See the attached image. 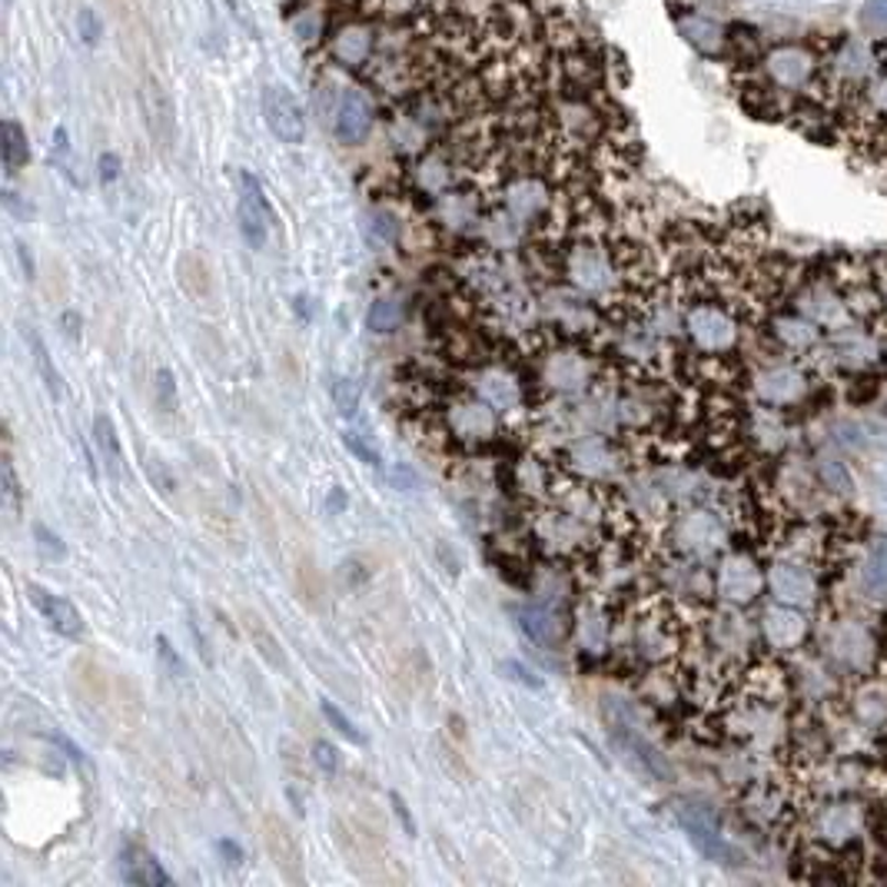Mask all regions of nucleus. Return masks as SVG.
<instances>
[{
    "label": "nucleus",
    "mask_w": 887,
    "mask_h": 887,
    "mask_svg": "<svg viewBox=\"0 0 887 887\" xmlns=\"http://www.w3.org/2000/svg\"><path fill=\"white\" fill-rule=\"evenodd\" d=\"M217 851L223 854L227 867H240V864H243V847H240L237 841H230V837H220V841H217Z\"/></svg>",
    "instance_id": "obj_39"
},
{
    "label": "nucleus",
    "mask_w": 887,
    "mask_h": 887,
    "mask_svg": "<svg viewBox=\"0 0 887 887\" xmlns=\"http://www.w3.org/2000/svg\"><path fill=\"white\" fill-rule=\"evenodd\" d=\"M64 326L70 339H80V316L77 313H64Z\"/></svg>",
    "instance_id": "obj_45"
},
{
    "label": "nucleus",
    "mask_w": 887,
    "mask_h": 887,
    "mask_svg": "<svg viewBox=\"0 0 887 887\" xmlns=\"http://www.w3.org/2000/svg\"><path fill=\"white\" fill-rule=\"evenodd\" d=\"M77 24H80V37H84L87 44H97V41H100V18H97V11L80 8Z\"/></svg>",
    "instance_id": "obj_36"
},
{
    "label": "nucleus",
    "mask_w": 887,
    "mask_h": 887,
    "mask_svg": "<svg viewBox=\"0 0 887 887\" xmlns=\"http://www.w3.org/2000/svg\"><path fill=\"white\" fill-rule=\"evenodd\" d=\"M243 618H247V632H250V638H253V645H256V651H260V658L270 665V668H276V671H283L286 675V651H283V645H280V638L266 628V622L263 618H256L253 612H243Z\"/></svg>",
    "instance_id": "obj_17"
},
{
    "label": "nucleus",
    "mask_w": 887,
    "mask_h": 887,
    "mask_svg": "<svg viewBox=\"0 0 887 887\" xmlns=\"http://www.w3.org/2000/svg\"><path fill=\"white\" fill-rule=\"evenodd\" d=\"M393 808H396V818L403 821L406 834H416V821H413V814H409V808H406V801L399 795H393Z\"/></svg>",
    "instance_id": "obj_44"
},
{
    "label": "nucleus",
    "mask_w": 887,
    "mask_h": 887,
    "mask_svg": "<svg viewBox=\"0 0 887 887\" xmlns=\"http://www.w3.org/2000/svg\"><path fill=\"white\" fill-rule=\"evenodd\" d=\"M293 34L303 41V44H313V41H319L322 37V28H326V18H322V11L316 8V4H306V8H299L296 14H293Z\"/></svg>",
    "instance_id": "obj_26"
},
{
    "label": "nucleus",
    "mask_w": 887,
    "mask_h": 887,
    "mask_svg": "<svg viewBox=\"0 0 887 887\" xmlns=\"http://www.w3.org/2000/svg\"><path fill=\"white\" fill-rule=\"evenodd\" d=\"M332 406H336V413L342 416V419H352L360 413V386L352 383V380H336L332 383Z\"/></svg>",
    "instance_id": "obj_27"
},
{
    "label": "nucleus",
    "mask_w": 887,
    "mask_h": 887,
    "mask_svg": "<svg viewBox=\"0 0 887 887\" xmlns=\"http://www.w3.org/2000/svg\"><path fill=\"white\" fill-rule=\"evenodd\" d=\"M861 585L870 595H887V539L867 556L864 569H861Z\"/></svg>",
    "instance_id": "obj_24"
},
{
    "label": "nucleus",
    "mask_w": 887,
    "mask_h": 887,
    "mask_svg": "<svg viewBox=\"0 0 887 887\" xmlns=\"http://www.w3.org/2000/svg\"><path fill=\"white\" fill-rule=\"evenodd\" d=\"M771 585H775L778 599L788 602V605H798V602H804L811 595V582H808L804 569H798V566H775Z\"/></svg>",
    "instance_id": "obj_19"
},
{
    "label": "nucleus",
    "mask_w": 887,
    "mask_h": 887,
    "mask_svg": "<svg viewBox=\"0 0 887 887\" xmlns=\"http://www.w3.org/2000/svg\"><path fill=\"white\" fill-rule=\"evenodd\" d=\"M94 446H97V452H100L107 472H110L113 479H120V475H123V446H120L117 426H113V419H110L107 413H97V416H94Z\"/></svg>",
    "instance_id": "obj_16"
},
{
    "label": "nucleus",
    "mask_w": 887,
    "mask_h": 887,
    "mask_svg": "<svg viewBox=\"0 0 887 887\" xmlns=\"http://www.w3.org/2000/svg\"><path fill=\"white\" fill-rule=\"evenodd\" d=\"M237 220H240V233L247 240L250 250H263L270 240V227H273V210L270 200L263 194V184L250 169L240 173V207H237Z\"/></svg>",
    "instance_id": "obj_3"
},
{
    "label": "nucleus",
    "mask_w": 887,
    "mask_h": 887,
    "mask_svg": "<svg viewBox=\"0 0 887 887\" xmlns=\"http://www.w3.org/2000/svg\"><path fill=\"white\" fill-rule=\"evenodd\" d=\"M675 24H678V34L701 57H725L729 28H722L719 21H712V18L701 14V11H675Z\"/></svg>",
    "instance_id": "obj_7"
},
{
    "label": "nucleus",
    "mask_w": 887,
    "mask_h": 887,
    "mask_svg": "<svg viewBox=\"0 0 887 887\" xmlns=\"http://www.w3.org/2000/svg\"><path fill=\"white\" fill-rule=\"evenodd\" d=\"M436 556H439V562L446 566V572H449V576L456 579V576H459V569H462L459 556H456V552L449 556V546H446V543H439V546H436Z\"/></svg>",
    "instance_id": "obj_42"
},
{
    "label": "nucleus",
    "mask_w": 887,
    "mask_h": 887,
    "mask_svg": "<svg viewBox=\"0 0 887 887\" xmlns=\"http://www.w3.org/2000/svg\"><path fill=\"white\" fill-rule=\"evenodd\" d=\"M4 499L18 508L21 505V485H18V472H14V459L11 452H4Z\"/></svg>",
    "instance_id": "obj_37"
},
{
    "label": "nucleus",
    "mask_w": 887,
    "mask_h": 887,
    "mask_svg": "<svg viewBox=\"0 0 887 887\" xmlns=\"http://www.w3.org/2000/svg\"><path fill=\"white\" fill-rule=\"evenodd\" d=\"M329 54L342 67H366L376 54V34L370 24H346L332 34Z\"/></svg>",
    "instance_id": "obj_9"
},
{
    "label": "nucleus",
    "mask_w": 887,
    "mask_h": 887,
    "mask_svg": "<svg viewBox=\"0 0 887 887\" xmlns=\"http://www.w3.org/2000/svg\"><path fill=\"white\" fill-rule=\"evenodd\" d=\"M34 539H37V549H41V556L44 559H67V546H64V539L57 536V532H51L44 522H34Z\"/></svg>",
    "instance_id": "obj_31"
},
{
    "label": "nucleus",
    "mask_w": 887,
    "mask_h": 887,
    "mask_svg": "<svg viewBox=\"0 0 887 887\" xmlns=\"http://www.w3.org/2000/svg\"><path fill=\"white\" fill-rule=\"evenodd\" d=\"M296 579H299V589H303V595H306V599H313V595H319V592H322V582H319V579H313V566H309V562H303V566L296 569Z\"/></svg>",
    "instance_id": "obj_38"
},
{
    "label": "nucleus",
    "mask_w": 887,
    "mask_h": 887,
    "mask_svg": "<svg viewBox=\"0 0 887 887\" xmlns=\"http://www.w3.org/2000/svg\"><path fill=\"white\" fill-rule=\"evenodd\" d=\"M263 834H266V847H270L276 867H280L286 877H293V874L299 877V847H296V841H293L286 821L276 818V814H270V818L263 821Z\"/></svg>",
    "instance_id": "obj_14"
},
{
    "label": "nucleus",
    "mask_w": 887,
    "mask_h": 887,
    "mask_svg": "<svg viewBox=\"0 0 887 887\" xmlns=\"http://www.w3.org/2000/svg\"><path fill=\"white\" fill-rule=\"evenodd\" d=\"M515 622L522 628V635L528 642H536L543 648L556 645L559 638V622L549 609H539V605H525V609H515Z\"/></svg>",
    "instance_id": "obj_15"
},
{
    "label": "nucleus",
    "mask_w": 887,
    "mask_h": 887,
    "mask_svg": "<svg viewBox=\"0 0 887 887\" xmlns=\"http://www.w3.org/2000/svg\"><path fill=\"white\" fill-rule=\"evenodd\" d=\"M765 632H768V638L775 645L791 648V645H798L804 638V622L791 609H771L768 612V622H765Z\"/></svg>",
    "instance_id": "obj_20"
},
{
    "label": "nucleus",
    "mask_w": 887,
    "mask_h": 887,
    "mask_svg": "<svg viewBox=\"0 0 887 887\" xmlns=\"http://www.w3.org/2000/svg\"><path fill=\"white\" fill-rule=\"evenodd\" d=\"M373 100L366 90L360 87H346L336 100V113H332V130H336V140L346 143V146H360L370 140L373 133Z\"/></svg>",
    "instance_id": "obj_4"
},
{
    "label": "nucleus",
    "mask_w": 887,
    "mask_h": 887,
    "mask_svg": "<svg viewBox=\"0 0 887 887\" xmlns=\"http://www.w3.org/2000/svg\"><path fill=\"white\" fill-rule=\"evenodd\" d=\"M609 732H612V738H615V742H618V745H622V748H625V752H628V755L651 775V778H658V781H671V778H675L668 758H665L648 738H642L638 729H632V725H625V722H615Z\"/></svg>",
    "instance_id": "obj_11"
},
{
    "label": "nucleus",
    "mask_w": 887,
    "mask_h": 887,
    "mask_svg": "<svg viewBox=\"0 0 887 887\" xmlns=\"http://www.w3.org/2000/svg\"><path fill=\"white\" fill-rule=\"evenodd\" d=\"M366 322H370V329H373V332H380V336H386V332L399 329V322H403V303H399V299H390V296L376 299V303L370 306Z\"/></svg>",
    "instance_id": "obj_25"
},
{
    "label": "nucleus",
    "mask_w": 887,
    "mask_h": 887,
    "mask_svg": "<svg viewBox=\"0 0 887 887\" xmlns=\"http://www.w3.org/2000/svg\"><path fill=\"white\" fill-rule=\"evenodd\" d=\"M143 117H146V127H150L153 143L163 146V150H173V140H176L173 103H169L166 90L153 77H146V84H143Z\"/></svg>",
    "instance_id": "obj_10"
},
{
    "label": "nucleus",
    "mask_w": 887,
    "mask_h": 887,
    "mask_svg": "<svg viewBox=\"0 0 887 887\" xmlns=\"http://www.w3.org/2000/svg\"><path fill=\"white\" fill-rule=\"evenodd\" d=\"M31 163V143L18 120H4V169L8 176L21 173Z\"/></svg>",
    "instance_id": "obj_21"
},
{
    "label": "nucleus",
    "mask_w": 887,
    "mask_h": 887,
    "mask_svg": "<svg viewBox=\"0 0 887 887\" xmlns=\"http://www.w3.org/2000/svg\"><path fill=\"white\" fill-rule=\"evenodd\" d=\"M768 87L781 90L791 100L801 97H824V44H801V41H788L778 47H768L758 61V67H752ZM828 100V97H824Z\"/></svg>",
    "instance_id": "obj_1"
},
{
    "label": "nucleus",
    "mask_w": 887,
    "mask_h": 887,
    "mask_svg": "<svg viewBox=\"0 0 887 887\" xmlns=\"http://www.w3.org/2000/svg\"><path fill=\"white\" fill-rule=\"evenodd\" d=\"M190 632H194V642H197V651H200V658H204V665H213V655H210V645H207V638H204V632H200V625H197V618L190 615Z\"/></svg>",
    "instance_id": "obj_43"
},
{
    "label": "nucleus",
    "mask_w": 887,
    "mask_h": 887,
    "mask_svg": "<svg viewBox=\"0 0 887 887\" xmlns=\"http://www.w3.org/2000/svg\"><path fill=\"white\" fill-rule=\"evenodd\" d=\"M296 309H299L303 319H309V299L306 296H296Z\"/></svg>",
    "instance_id": "obj_47"
},
{
    "label": "nucleus",
    "mask_w": 887,
    "mask_h": 887,
    "mask_svg": "<svg viewBox=\"0 0 887 887\" xmlns=\"http://www.w3.org/2000/svg\"><path fill=\"white\" fill-rule=\"evenodd\" d=\"M346 508H349V495H346V489H342V485H332L329 495H326V512H329V515H339V512H346Z\"/></svg>",
    "instance_id": "obj_40"
},
{
    "label": "nucleus",
    "mask_w": 887,
    "mask_h": 887,
    "mask_svg": "<svg viewBox=\"0 0 887 887\" xmlns=\"http://www.w3.org/2000/svg\"><path fill=\"white\" fill-rule=\"evenodd\" d=\"M263 120L270 127V133L280 143H303L306 136V117L299 100L286 90V87H266L263 90Z\"/></svg>",
    "instance_id": "obj_5"
},
{
    "label": "nucleus",
    "mask_w": 887,
    "mask_h": 887,
    "mask_svg": "<svg viewBox=\"0 0 887 887\" xmlns=\"http://www.w3.org/2000/svg\"><path fill=\"white\" fill-rule=\"evenodd\" d=\"M117 176H120V156L117 153H103L100 156V180L103 184H113Z\"/></svg>",
    "instance_id": "obj_41"
},
{
    "label": "nucleus",
    "mask_w": 887,
    "mask_h": 887,
    "mask_svg": "<svg viewBox=\"0 0 887 887\" xmlns=\"http://www.w3.org/2000/svg\"><path fill=\"white\" fill-rule=\"evenodd\" d=\"M499 671H502V675H505L508 681H515V685H522V688H536V691L543 688V678H539L536 671H532L528 665H522V661H515V658H508V661H502V665H499Z\"/></svg>",
    "instance_id": "obj_33"
},
{
    "label": "nucleus",
    "mask_w": 887,
    "mask_h": 887,
    "mask_svg": "<svg viewBox=\"0 0 887 887\" xmlns=\"http://www.w3.org/2000/svg\"><path fill=\"white\" fill-rule=\"evenodd\" d=\"M180 283H184V289L194 299H207L210 296V286H213L210 270H207V263L200 256H184L180 260Z\"/></svg>",
    "instance_id": "obj_23"
},
{
    "label": "nucleus",
    "mask_w": 887,
    "mask_h": 887,
    "mask_svg": "<svg viewBox=\"0 0 887 887\" xmlns=\"http://www.w3.org/2000/svg\"><path fill=\"white\" fill-rule=\"evenodd\" d=\"M28 595H31V602H34V609L41 612V618L57 632V635H64V638H80L84 635V618H80V612L74 609V602L70 599H64V595H57V592H47L44 585H28Z\"/></svg>",
    "instance_id": "obj_8"
},
{
    "label": "nucleus",
    "mask_w": 887,
    "mask_h": 887,
    "mask_svg": "<svg viewBox=\"0 0 887 887\" xmlns=\"http://www.w3.org/2000/svg\"><path fill=\"white\" fill-rule=\"evenodd\" d=\"M18 256H21V266H24L28 280H34V260H31V253H28V247H24V243H18Z\"/></svg>",
    "instance_id": "obj_46"
},
{
    "label": "nucleus",
    "mask_w": 887,
    "mask_h": 887,
    "mask_svg": "<svg viewBox=\"0 0 887 887\" xmlns=\"http://www.w3.org/2000/svg\"><path fill=\"white\" fill-rule=\"evenodd\" d=\"M452 429H456L459 436H469V439H485V436L495 429L492 409L482 406V403H466V406L456 409Z\"/></svg>",
    "instance_id": "obj_18"
},
{
    "label": "nucleus",
    "mask_w": 887,
    "mask_h": 887,
    "mask_svg": "<svg viewBox=\"0 0 887 887\" xmlns=\"http://www.w3.org/2000/svg\"><path fill=\"white\" fill-rule=\"evenodd\" d=\"M688 332L698 349L704 352H725L735 342V322L719 306H698L688 313Z\"/></svg>",
    "instance_id": "obj_6"
},
{
    "label": "nucleus",
    "mask_w": 887,
    "mask_h": 887,
    "mask_svg": "<svg viewBox=\"0 0 887 887\" xmlns=\"http://www.w3.org/2000/svg\"><path fill=\"white\" fill-rule=\"evenodd\" d=\"M857 28L864 34H887V0H864L857 8Z\"/></svg>",
    "instance_id": "obj_28"
},
{
    "label": "nucleus",
    "mask_w": 887,
    "mask_h": 887,
    "mask_svg": "<svg viewBox=\"0 0 887 887\" xmlns=\"http://www.w3.org/2000/svg\"><path fill=\"white\" fill-rule=\"evenodd\" d=\"M342 446L357 456L360 462H366V466H373V469H383V452L370 442V439H363L360 432H352V429H346L342 432Z\"/></svg>",
    "instance_id": "obj_30"
},
{
    "label": "nucleus",
    "mask_w": 887,
    "mask_h": 887,
    "mask_svg": "<svg viewBox=\"0 0 887 887\" xmlns=\"http://www.w3.org/2000/svg\"><path fill=\"white\" fill-rule=\"evenodd\" d=\"M120 877L127 884H136V887H156V884H169V874L160 867V861L143 851L140 844H123L120 851Z\"/></svg>",
    "instance_id": "obj_12"
},
{
    "label": "nucleus",
    "mask_w": 887,
    "mask_h": 887,
    "mask_svg": "<svg viewBox=\"0 0 887 887\" xmlns=\"http://www.w3.org/2000/svg\"><path fill=\"white\" fill-rule=\"evenodd\" d=\"M675 821L681 824V831L688 834V841L715 864H738L742 854L725 841L722 834V824L719 818L708 811L704 804H694V801H678L675 804Z\"/></svg>",
    "instance_id": "obj_2"
},
{
    "label": "nucleus",
    "mask_w": 887,
    "mask_h": 887,
    "mask_svg": "<svg viewBox=\"0 0 887 887\" xmlns=\"http://www.w3.org/2000/svg\"><path fill=\"white\" fill-rule=\"evenodd\" d=\"M319 708H322L326 722H329V725H332V729H336V732H339V735H342L349 745H366V735H363L357 725H352V722H349V719L339 712V708H336L332 701H319Z\"/></svg>",
    "instance_id": "obj_29"
},
{
    "label": "nucleus",
    "mask_w": 887,
    "mask_h": 887,
    "mask_svg": "<svg viewBox=\"0 0 887 887\" xmlns=\"http://www.w3.org/2000/svg\"><path fill=\"white\" fill-rule=\"evenodd\" d=\"M28 339H31V352H34V366H37V373H41V383L47 386V393H51L54 399H61V396H64V380H61V373H57V366H54V357H51L47 342L41 339L37 329H31Z\"/></svg>",
    "instance_id": "obj_22"
},
{
    "label": "nucleus",
    "mask_w": 887,
    "mask_h": 887,
    "mask_svg": "<svg viewBox=\"0 0 887 887\" xmlns=\"http://www.w3.org/2000/svg\"><path fill=\"white\" fill-rule=\"evenodd\" d=\"M156 658H160V665L169 671V678H184V675H187L184 658L176 655V648H173V642H169L166 635H156Z\"/></svg>",
    "instance_id": "obj_34"
},
{
    "label": "nucleus",
    "mask_w": 887,
    "mask_h": 887,
    "mask_svg": "<svg viewBox=\"0 0 887 887\" xmlns=\"http://www.w3.org/2000/svg\"><path fill=\"white\" fill-rule=\"evenodd\" d=\"M313 762H316V768L326 771V775H336V771H339V752H336L329 742H316V745H313Z\"/></svg>",
    "instance_id": "obj_35"
},
{
    "label": "nucleus",
    "mask_w": 887,
    "mask_h": 887,
    "mask_svg": "<svg viewBox=\"0 0 887 887\" xmlns=\"http://www.w3.org/2000/svg\"><path fill=\"white\" fill-rule=\"evenodd\" d=\"M762 579L755 572V566L745 559V556H732L722 562V572H719V589L732 599V602H748L755 599Z\"/></svg>",
    "instance_id": "obj_13"
},
{
    "label": "nucleus",
    "mask_w": 887,
    "mask_h": 887,
    "mask_svg": "<svg viewBox=\"0 0 887 887\" xmlns=\"http://www.w3.org/2000/svg\"><path fill=\"white\" fill-rule=\"evenodd\" d=\"M156 406L166 416H176V409H180V396H176V380H173L169 370H160L156 373Z\"/></svg>",
    "instance_id": "obj_32"
}]
</instances>
